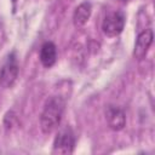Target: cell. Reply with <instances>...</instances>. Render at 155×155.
Returning <instances> with one entry per match:
<instances>
[{
    "label": "cell",
    "mask_w": 155,
    "mask_h": 155,
    "mask_svg": "<svg viewBox=\"0 0 155 155\" xmlns=\"http://www.w3.org/2000/svg\"><path fill=\"white\" fill-rule=\"evenodd\" d=\"M64 107L65 102L59 96H52L46 101L40 115V126L44 133H51L57 128L62 120Z\"/></svg>",
    "instance_id": "obj_1"
},
{
    "label": "cell",
    "mask_w": 155,
    "mask_h": 155,
    "mask_svg": "<svg viewBox=\"0 0 155 155\" xmlns=\"http://www.w3.org/2000/svg\"><path fill=\"white\" fill-rule=\"evenodd\" d=\"M18 73H19V65L17 62V57L16 53L12 52L7 56L6 61L4 62L0 69V86L4 88L12 87L18 78Z\"/></svg>",
    "instance_id": "obj_2"
},
{
    "label": "cell",
    "mask_w": 155,
    "mask_h": 155,
    "mask_svg": "<svg viewBox=\"0 0 155 155\" xmlns=\"http://www.w3.org/2000/svg\"><path fill=\"white\" fill-rule=\"evenodd\" d=\"M74 144H75V138L74 133L70 128H63L59 131L53 140V154H63L68 155L71 154L74 150Z\"/></svg>",
    "instance_id": "obj_3"
},
{
    "label": "cell",
    "mask_w": 155,
    "mask_h": 155,
    "mask_svg": "<svg viewBox=\"0 0 155 155\" xmlns=\"http://www.w3.org/2000/svg\"><path fill=\"white\" fill-rule=\"evenodd\" d=\"M124 27H125V15L120 11L109 13L108 16H105L102 23V30L109 38L117 36L122 31Z\"/></svg>",
    "instance_id": "obj_4"
},
{
    "label": "cell",
    "mask_w": 155,
    "mask_h": 155,
    "mask_svg": "<svg viewBox=\"0 0 155 155\" xmlns=\"http://www.w3.org/2000/svg\"><path fill=\"white\" fill-rule=\"evenodd\" d=\"M153 39H154V35L151 29H147L138 34L134 44V50H133V56L137 59H143L147 56L148 50L153 44Z\"/></svg>",
    "instance_id": "obj_5"
},
{
    "label": "cell",
    "mask_w": 155,
    "mask_h": 155,
    "mask_svg": "<svg viewBox=\"0 0 155 155\" xmlns=\"http://www.w3.org/2000/svg\"><path fill=\"white\" fill-rule=\"evenodd\" d=\"M105 119L108 122V126L113 131H120L126 125V116L122 109L119 107L109 105L105 110Z\"/></svg>",
    "instance_id": "obj_6"
},
{
    "label": "cell",
    "mask_w": 155,
    "mask_h": 155,
    "mask_svg": "<svg viewBox=\"0 0 155 155\" xmlns=\"http://www.w3.org/2000/svg\"><path fill=\"white\" fill-rule=\"evenodd\" d=\"M91 11H92V7H91V4L85 1L82 4H80L75 11H74V15H73V22H74V25L76 28H82L90 19L91 17Z\"/></svg>",
    "instance_id": "obj_7"
},
{
    "label": "cell",
    "mask_w": 155,
    "mask_h": 155,
    "mask_svg": "<svg viewBox=\"0 0 155 155\" xmlns=\"http://www.w3.org/2000/svg\"><path fill=\"white\" fill-rule=\"evenodd\" d=\"M57 59V50L53 42L47 41L40 48V62L44 67L50 68L56 63Z\"/></svg>",
    "instance_id": "obj_8"
}]
</instances>
